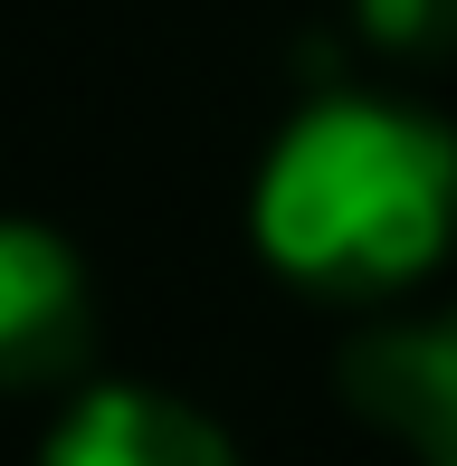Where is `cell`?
<instances>
[{"mask_svg": "<svg viewBox=\"0 0 457 466\" xmlns=\"http://www.w3.org/2000/svg\"><path fill=\"white\" fill-rule=\"evenodd\" d=\"M248 238L267 277L324 305L420 295L457 248V124L362 86L305 96L258 153Z\"/></svg>", "mask_w": 457, "mask_h": 466, "instance_id": "1", "label": "cell"}, {"mask_svg": "<svg viewBox=\"0 0 457 466\" xmlns=\"http://www.w3.org/2000/svg\"><path fill=\"white\" fill-rule=\"evenodd\" d=\"M96 343V277L67 228L0 209V390H67Z\"/></svg>", "mask_w": 457, "mask_h": 466, "instance_id": "2", "label": "cell"}, {"mask_svg": "<svg viewBox=\"0 0 457 466\" xmlns=\"http://www.w3.org/2000/svg\"><path fill=\"white\" fill-rule=\"evenodd\" d=\"M38 466H248L239 438L210 410H191L181 390L153 380H86L57 400Z\"/></svg>", "mask_w": 457, "mask_h": 466, "instance_id": "3", "label": "cell"}, {"mask_svg": "<svg viewBox=\"0 0 457 466\" xmlns=\"http://www.w3.org/2000/svg\"><path fill=\"white\" fill-rule=\"evenodd\" d=\"M343 400L381 438H401L410 466H457V305L362 333L343 352Z\"/></svg>", "mask_w": 457, "mask_h": 466, "instance_id": "4", "label": "cell"}, {"mask_svg": "<svg viewBox=\"0 0 457 466\" xmlns=\"http://www.w3.org/2000/svg\"><path fill=\"white\" fill-rule=\"evenodd\" d=\"M352 19L391 57H448L457 48V0H352Z\"/></svg>", "mask_w": 457, "mask_h": 466, "instance_id": "5", "label": "cell"}]
</instances>
